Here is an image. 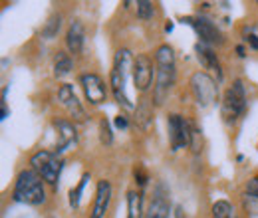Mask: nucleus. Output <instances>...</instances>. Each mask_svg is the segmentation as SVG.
Returning <instances> with one entry per match:
<instances>
[{
    "label": "nucleus",
    "mask_w": 258,
    "mask_h": 218,
    "mask_svg": "<svg viewBox=\"0 0 258 218\" xmlns=\"http://www.w3.org/2000/svg\"><path fill=\"white\" fill-rule=\"evenodd\" d=\"M155 92H153V103L155 105H163L167 95L171 92V88L175 86L177 80V62H175V52L169 44H163L155 50Z\"/></svg>",
    "instance_id": "f257e3e1"
},
{
    "label": "nucleus",
    "mask_w": 258,
    "mask_h": 218,
    "mask_svg": "<svg viewBox=\"0 0 258 218\" xmlns=\"http://www.w3.org/2000/svg\"><path fill=\"white\" fill-rule=\"evenodd\" d=\"M133 58H131V52L127 48H121L115 52V58H113V67H111V74H109V88H111V94L115 97V101L121 105V107H127L131 109L133 103L127 97V80L129 74H133Z\"/></svg>",
    "instance_id": "f03ea898"
},
{
    "label": "nucleus",
    "mask_w": 258,
    "mask_h": 218,
    "mask_svg": "<svg viewBox=\"0 0 258 218\" xmlns=\"http://www.w3.org/2000/svg\"><path fill=\"white\" fill-rule=\"evenodd\" d=\"M14 202L38 206L46 202V190H44V179L34 171V169H24L18 173L14 190H12Z\"/></svg>",
    "instance_id": "7ed1b4c3"
},
{
    "label": "nucleus",
    "mask_w": 258,
    "mask_h": 218,
    "mask_svg": "<svg viewBox=\"0 0 258 218\" xmlns=\"http://www.w3.org/2000/svg\"><path fill=\"white\" fill-rule=\"evenodd\" d=\"M246 111V90L242 80H234L221 101V115L226 123H236Z\"/></svg>",
    "instance_id": "20e7f679"
},
{
    "label": "nucleus",
    "mask_w": 258,
    "mask_h": 218,
    "mask_svg": "<svg viewBox=\"0 0 258 218\" xmlns=\"http://www.w3.org/2000/svg\"><path fill=\"white\" fill-rule=\"evenodd\" d=\"M62 167H64V161L58 157L56 151H46V149H40L30 157V169H34L42 179L44 183L56 187L58 181H60V173H62Z\"/></svg>",
    "instance_id": "39448f33"
},
{
    "label": "nucleus",
    "mask_w": 258,
    "mask_h": 218,
    "mask_svg": "<svg viewBox=\"0 0 258 218\" xmlns=\"http://www.w3.org/2000/svg\"><path fill=\"white\" fill-rule=\"evenodd\" d=\"M167 129H169V143L173 151L191 147V139H193V125L189 123L183 115L179 113H171L167 119Z\"/></svg>",
    "instance_id": "423d86ee"
},
{
    "label": "nucleus",
    "mask_w": 258,
    "mask_h": 218,
    "mask_svg": "<svg viewBox=\"0 0 258 218\" xmlns=\"http://www.w3.org/2000/svg\"><path fill=\"white\" fill-rule=\"evenodd\" d=\"M183 24H189V26L197 32L201 44H207V46H219V44L225 42V36H223V32L219 30V26H217L211 18H207V16H203V14L183 18Z\"/></svg>",
    "instance_id": "0eeeda50"
},
{
    "label": "nucleus",
    "mask_w": 258,
    "mask_h": 218,
    "mask_svg": "<svg viewBox=\"0 0 258 218\" xmlns=\"http://www.w3.org/2000/svg\"><path fill=\"white\" fill-rule=\"evenodd\" d=\"M191 92L195 95V101L201 107H207L217 99L219 88H217V82L207 71H197L191 78Z\"/></svg>",
    "instance_id": "6e6552de"
},
{
    "label": "nucleus",
    "mask_w": 258,
    "mask_h": 218,
    "mask_svg": "<svg viewBox=\"0 0 258 218\" xmlns=\"http://www.w3.org/2000/svg\"><path fill=\"white\" fill-rule=\"evenodd\" d=\"M153 69L157 65L153 63V58L149 54H139L133 62V84L137 92H147L153 82Z\"/></svg>",
    "instance_id": "1a4fd4ad"
},
{
    "label": "nucleus",
    "mask_w": 258,
    "mask_h": 218,
    "mask_svg": "<svg viewBox=\"0 0 258 218\" xmlns=\"http://www.w3.org/2000/svg\"><path fill=\"white\" fill-rule=\"evenodd\" d=\"M58 99H60L62 107L68 111V115L72 117V121H74V123H84V121L88 119L86 109L82 107V103H80L78 95H76L74 88H72L70 84L60 86V90H58Z\"/></svg>",
    "instance_id": "9d476101"
},
{
    "label": "nucleus",
    "mask_w": 258,
    "mask_h": 218,
    "mask_svg": "<svg viewBox=\"0 0 258 218\" xmlns=\"http://www.w3.org/2000/svg\"><path fill=\"white\" fill-rule=\"evenodd\" d=\"M80 84L84 88V94L92 105H101L107 97V86L97 74H84L80 78Z\"/></svg>",
    "instance_id": "9b49d317"
},
{
    "label": "nucleus",
    "mask_w": 258,
    "mask_h": 218,
    "mask_svg": "<svg viewBox=\"0 0 258 218\" xmlns=\"http://www.w3.org/2000/svg\"><path fill=\"white\" fill-rule=\"evenodd\" d=\"M54 127L58 131V145H56V153H62V151H68L72 145L78 143V131L72 121L68 119H54Z\"/></svg>",
    "instance_id": "f8f14e48"
},
{
    "label": "nucleus",
    "mask_w": 258,
    "mask_h": 218,
    "mask_svg": "<svg viewBox=\"0 0 258 218\" xmlns=\"http://www.w3.org/2000/svg\"><path fill=\"white\" fill-rule=\"evenodd\" d=\"M109 202H111V185H109V181L101 179V181H97L96 198H94V206H92L90 218L105 216V212H107V208H109Z\"/></svg>",
    "instance_id": "ddd939ff"
},
{
    "label": "nucleus",
    "mask_w": 258,
    "mask_h": 218,
    "mask_svg": "<svg viewBox=\"0 0 258 218\" xmlns=\"http://www.w3.org/2000/svg\"><path fill=\"white\" fill-rule=\"evenodd\" d=\"M169 214H171V204H169L167 192H165L163 185H157L153 200H151V204H149L143 218H169Z\"/></svg>",
    "instance_id": "4468645a"
},
{
    "label": "nucleus",
    "mask_w": 258,
    "mask_h": 218,
    "mask_svg": "<svg viewBox=\"0 0 258 218\" xmlns=\"http://www.w3.org/2000/svg\"><path fill=\"white\" fill-rule=\"evenodd\" d=\"M195 52H197V60L201 62V65H203L205 69L215 71L217 78H219V82H221V80H223V69H221V63H219V58H217L215 50H213L211 46L199 42V44L195 46Z\"/></svg>",
    "instance_id": "2eb2a0df"
},
{
    "label": "nucleus",
    "mask_w": 258,
    "mask_h": 218,
    "mask_svg": "<svg viewBox=\"0 0 258 218\" xmlns=\"http://www.w3.org/2000/svg\"><path fill=\"white\" fill-rule=\"evenodd\" d=\"M84 38H86V32L80 20H74L70 24V28L66 32V48L70 54H80L84 50Z\"/></svg>",
    "instance_id": "dca6fc26"
},
{
    "label": "nucleus",
    "mask_w": 258,
    "mask_h": 218,
    "mask_svg": "<svg viewBox=\"0 0 258 218\" xmlns=\"http://www.w3.org/2000/svg\"><path fill=\"white\" fill-rule=\"evenodd\" d=\"M242 200H244V208L258 216V177L248 179L246 187H244V194H242Z\"/></svg>",
    "instance_id": "f3484780"
},
{
    "label": "nucleus",
    "mask_w": 258,
    "mask_h": 218,
    "mask_svg": "<svg viewBox=\"0 0 258 218\" xmlns=\"http://www.w3.org/2000/svg\"><path fill=\"white\" fill-rule=\"evenodd\" d=\"M143 196L137 190L127 192V218H143Z\"/></svg>",
    "instance_id": "a211bd4d"
},
{
    "label": "nucleus",
    "mask_w": 258,
    "mask_h": 218,
    "mask_svg": "<svg viewBox=\"0 0 258 218\" xmlns=\"http://www.w3.org/2000/svg\"><path fill=\"white\" fill-rule=\"evenodd\" d=\"M72 67H74V62H72L70 54L58 52V56L54 60V76L56 78H64V76H68L72 71Z\"/></svg>",
    "instance_id": "6ab92c4d"
},
{
    "label": "nucleus",
    "mask_w": 258,
    "mask_h": 218,
    "mask_svg": "<svg viewBox=\"0 0 258 218\" xmlns=\"http://www.w3.org/2000/svg\"><path fill=\"white\" fill-rule=\"evenodd\" d=\"M135 119L141 127H149V123L153 121V107H151L149 101H145V99L141 101V105L135 111Z\"/></svg>",
    "instance_id": "aec40b11"
},
{
    "label": "nucleus",
    "mask_w": 258,
    "mask_h": 218,
    "mask_svg": "<svg viewBox=\"0 0 258 218\" xmlns=\"http://www.w3.org/2000/svg\"><path fill=\"white\" fill-rule=\"evenodd\" d=\"M211 210H213V218H236L234 206L228 200H217Z\"/></svg>",
    "instance_id": "412c9836"
},
{
    "label": "nucleus",
    "mask_w": 258,
    "mask_h": 218,
    "mask_svg": "<svg viewBox=\"0 0 258 218\" xmlns=\"http://www.w3.org/2000/svg\"><path fill=\"white\" fill-rule=\"evenodd\" d=\"M88 181H90V173H86L84 177H82V181H80V185L76 188H72L70 190V206L72 208H78L80 206V200H82V192H84V188L88 185Z\"/></svg>",
    "instance_id": "4be33fe9"
},
{
    "label": "nucleus",
    "mask_w": 258,
    "mask_h": 218,
    "mask_svg": "<svg viewBox=\"0 0 258 218\" xmlns=\"http://www.w3.org/2000/svg\"><path fill=\"white\" fill-rule=\"evenodd\" d=\"M137 16H139V20H143V22L151 20V18L155 16V6H153V2H149V0H139V2H137Z\"/></svg>",
    "instance_id": "5701e85b"
},
{
    "label": "nucleus",
    "mask_w": 258,
    "mask_h": 218,
    "mask_svg": "<svg viewBox=\"0 0 258 218\" xmlns=\"http://www.w3.org/2000/svg\"><path fill=\"white\" fill-rule=\"evenodd\" d=\"M99 141H101V145H111L113 143V131H111V123L107 119L99 121Z\"/></svg>",
    "instance_id": "b1692460"
},
{
    "label": "nucleus",
    "mask_w": 258,
    "mask_h": 218,
    "mask_svg": "<svg viewBox=\"0 0 258 218\" xmlns=\"http://www.w3.org/2000/svg\"><path fill=\"white\" fill-rule=\"evenodd\" d=\"M60 26H62V16H60V14H54V16L48 20L46 28H44V36L54 38V36L58 34V30H60Z\"/></svg>",
    "instance_id": "393cba45"
},
{
    "label": "nucleus",
    "mask_w": 258,
    "mask_h": 218,
    "mask_svg": "<svg viewBox=\"0 0 258 218\" xmlns=\"http://www.w3.org/2000/svg\"><path fill=\"white\" fill-rule=\"evenodd\" d=\"M133 179H135V183H137V185H139L141 188L147 185V181H149V175L145 173L143 165H137V167L133 169Z\"/></svg>",
    "instance_id": "a878e982"
},
{
    "label": "nucleus",
    "mask_w": 258,
    "mask_h": 218,
    "mask_svg": "<svg viewBox=\"0 0 258 218\" xmlns=\"http://www.w3.org/2000/svg\"><path fill=\"white\" fill-rule=\"evenodd\" d=\"M244 40L250 44V48H252V50H258V36L256 34H248Z\"/></svg>",
    "instance_id": "bb28decb"
},
{
    "label": "nucleus",
    "mask_w": 258,
    "mask_h": 218,
    "mask_svg": "<svg viewBox=\"0 0 258 218\" xmlns=\"http://www.w3.org/2000/svg\"><path fill=\"white\" fill-rule=\"evenodd\" d=\"M115 125H117V127H119V129H127V117H125V115H117V117H115Z\"/></svg>",
    "instance_id": "cd10ccee"
},
{
    "label": "nucleus",
    "mask_w": 258,
    "mask_h": 218,
    "mask_svg": "<svg viewBox=\"0 0 258 218\" xmlns=\"http://www.w3.org/2000/svg\"><path fill=\"white\" fill-rule=\"evenodd\" d=\"M175 218H187V216H185V212H183V208H181V206H175Z\"/></svg>",
    "instance_id": "c85d7f7f"
},
{
    "label": "nucleus",
    "mask_w": 258,
    "mask_h": 218,
    "mask_svg": "<svg viewBox=\"0 0 258 218\" xmlns=\"http://www.w3.org/2000/svg\"><path fill=\"white\" fill-rule=\"evenodd\" d=\"M236 52H238V56H240V58H244V56H246V54H244V48H242V46H236Z\"/></svg>",
    "instance_id": "c756f323"
}]
</instances>
